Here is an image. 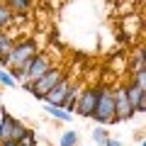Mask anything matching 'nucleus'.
Listing matches in <instances>:
<instances>
[{
	"label": "nucleus",
	"instance_id": "nucleus-1",
	"mask_svg": "<svg viewBox=\"0 0 146 146\" xmlns=\"http://www.w3.org/2000/svg\"><path fill=\"white\" fill-rule=\"evenodd\" d=\"M36 54H39V42H36L34 36H27V39H20V42L12 44V49L7 51V56L3 58L0 66L7 68V71H17V68H22Z\"/></svg>",
	"mask_w": 146,
	"mask_h": 146
},
{
	"label": "nucleus",
	"instance_id": "nucleus-11",
	"mask_svg": "<svg viewBox=\"0 0 146 146\" xmlns=\"http://www.w3.org/2000/svg\"><path fill=\"white\" fill-rule=\"evenodd\" d=\"M5 7L12 15H25V12H29L32 0H5Z\"/></svg>",
	"mask_w": 146,
	"mask_h": 146
},
{
	"label": "nucleus",
	"instance_id": "nucleus-17",
	"mask_svg": "<svg viewBox=\"0 0 146 146\" xmlns=\"http://www.w3.org/2000/svg\"><path fill=\"white\" fill-rule=\"evenodd\" d=\"M15 15L5 7V3H0V29H7V25H12Z\"/></svg>",
	"mask_w": 146,
	"mask_h": 146
},
{
	"label": "nucleus",
	"instance_id": "nucleus-6",
	"mask_svg": "<svg viewBox=\"0 0 146 146\" xmlns=\"http://www.w3.org/2000/svg\"><path fill=\"white\" fill-rule=\"evenodd\" d=\"M95 102H98V85H88V88L80 90L78 102H76V110H73V112H78L80 117H90L93 110H95Z\"/></svg>",
	"mask_w": 146,
	"mask_h": 146
},
{
	"label": "nucleus",
	"instance_id": "nucleus-22",
	"mask_svg": "<svg viewBox=\"0 0 146 146\" xmlns=\"http://www.w3.org/2000/svg\"><path fill=\"white\" fill-rule=\"evenodd\" d=\"M0 146H17V144H0Z\"/></svg>",
	"mask_w": 146,
	"mask_h": 146
},
{
	"label": "nucleus",
	"instance_id": "nucleus-5",
	"mask_svg": "<svg viewBox=\"0 0 146 146\" xmlns=\"http://www.w3.org/2000/svg\"><path fill=\"white\" fill-rule=\"evenodd\" d=\"M112 95H115V122H127L136 115L134 110H131L129 100H127V90L124 85H117L112 88Z\"/></svg>",
	"mask_w": 146,
	"mask_h": 146
},
{
	"label": "nucleus",
	"instance_id": "nucleus-10",
	"mask_svg": "<svg viewBox=\"0 0 146 146\" xmlns=\"http://www.w3.org/2000/svg\"><path fill=\"white\" fill-rule=\"evenodd\" d=\"M44 112H46L49 117H54V119H58V122H71L73 119V112H66V110L58 107V105H46L44 102Z\"/></svg>",
	"mask_w": 146,
	"mask_h": 146
},
{
	"label": "nucleus",
	"instance_id": "nucleus-16",
	"mask_svg": "<svg viewBox=\"0 0 146 146\" xmlns=\"http://www.w3.org/2000/svg\"><path fill=\"white\" fill-rule=\"evenodd\" d=\"M0 85H3V88H17L15 76H12L7 68H3V66H0Z\"/></svg>",
	"mask_w": 146,
	"mask_h": 146
},
{
	"label": "nucleus",
	"instance_id": "nucleus-20",
	"mask_svg": "<svg viewBox=\"0 0 146 146\" xmlns=\"http://www.w3.org/2000/svg\"><path fill=\"white\" fill-rule=\"evenodd\" d=\"M107 146H122V141H119V139H112V136H110V139H107Z\"/></svg>",
	"mask_w": 146,
	"mask_h": 146
},
{
	"label": "nucleus",
	"instance_id": "nucleus-8",
	"mask_svg": "<svg viewBox=\"0 0 146 146\" xmlns=\"http://www.w3.org/2000/svg\"><path fill=\"white\" fill-rule=\"evenodd\" d=\"M124 90H127V100H129L131 110H134L136 115L146 112V88H139V85H134V83H127Z\"/></svg>",
	"mask_w": 146,
	"mask_h": 146
},
{
	"label": "nucleus",
	"instance_id": "nucleus-7",
	"mask_svg": "<svg viewBox=\"0 0 146 146\" xmlns=\"http://www.w3.org/2000/svg\"><path fill=\"white\" fill-rule=\"evenodd\" d=\"M71 83H73V78L66 73V76H63V78L58 80V83L54 85V88L49 90L46 95H44V100H42V102H46V105H58V107H61V105H63V98H66L68 88H71Z\"/></svg>",
	"mask_w": 146,
	"mask_h": 146
},
{
	"label": "nucleus",
	"instance_id": "nucleus-12",
	"mask_svg": "<svg viewBox=\"0 0 146 146\" xmlns=\"http://www.w3.org/2000/svg\"><path fill=\"white\" fill-rule=\"evenodd\" d=\"M141 68H146V51L144 46H136L131 54V71H141Z\"/></svg>",
	"mask_w": 146,
	"mask_h": 146
},
{
	"label": "nucleus",
	"instance_id": "nucleus-2",
	"mask_svg": "<svg viewBox=\"0 0 146 146\" xmlns=\"http://www.w3.org/2000/svg\"><path fill=\"white\" fill-rule=\"evenodd\" d=\"M93 117L98 124H115V95L110 85H98V102H95Z\"/></svg>",
	"mask_w": 146,
	"mask_h": 146
},
{
	"label": "nucleus",
	"instance_id": "nucleus-4",
	"mask_svg": "<svg viewBox=\"0 0 146 146\" xmlns=\"http://www.w3.org/2000/svg\"><path fill=\"white\" fill-rule=\"evenodd\" d=\"M25 129L27 127L22 124L17 117L7 115V112L0 115V144H17L20 136L25 134Z\"/></svg>",
	"mask_w": 146,
	"mask_h": 146
},
{
	"label": "nucleus",
	"instance_id": "nucleus-14",
	"mask_svg": "<svg viewBox=\"0 0 146 146\" xmlns=\"http://www.w3.org/2000/svg\"><path fill=\"white\" fill-rule=\"evenodd\" d=\"M78 131L76 129H68V131H61V136H58V146H76L78 144Z\"/></svg>",
	"mask_w": 146,
	"mask_h": 146
},
{
	"label": "nucleus",
	"instance_id": "nucleus-23",
	"mask_svg": "<svg viewBox=\"0 0 146 146\" xmlns=\"http://www.w3.org/2000/svg\"><path fill=\"white\" fill-rule=\"evenodd\" d=\"M3 112H5V110H3V105H0V115H3Z\"/></svg>",
	"mask_w": 146,
	"mask_h": 146
},
{
	"label": "nucleus",
	"instance_id": "nucleus-19",
	"mask_svg": "<svg viewBox=\"0 0 146 146\" xmlns=\"http://www.w3.org/2000/svg\"><path fill=\"white\" fill-rule=\"evenodd\" d=\"M129 83L139 85V88H146V68H141V71H131V80Z\"/></svg>",
	"mask_w": 146,
	"mask_h": 146
},
{
	"label": "nucleus",
	"instance_id": "nucleus-3",
	"mask_svg": "<svg viewBox=\"0 0 146 146\" xmlns=\"http://www.w3.org/2000/svg\"><path fill=\"white\" fill-rule=\"evenodd\" d=\"M63 76H66V71H63V68L51 66L46 73H44V76H39L36 80H32V85H29V93L34 95L36 100H44V95H46L49 90H51L54 85H56L58 80L63 78Z\"/></svg>",
	"mask_w": 146,
	"mask_h": 146
},
{
	"label": "nucleus",
	"instance_id": "nucleus-9",
	"mask_svg": "<svg viewBox=\"0 0 146 146\" xmlns=\"http://www.w3.org/2000/svg\"><path fill=\"white\" fill-rule=\"evenodd\" d=\"M80 85L78 83H71V88H68V93H66V98H63V105L61 107L66 110V112H73L76 110V102H78V95H80Z\"/></svg>",
	"mask_w": 146,
	"mask_h": 146
},
{
	"label": "nucleus",
	"instance_id": "nucleus-21",
	"mask_svg": "<svg viewBox=\"0 0 146 146\" xmlns=\"http://www.w3.org/2000/svg\"><path fill=\"white\" fill-rule=\"evenodd\" d=\"M139 146H146V141H144V136H141V139H139Z\"/></svg>",
	"mask_w": 146,
	"mask_h": 146
},
{
	"label": "nucleus",
	"instance_id": "nucleus-15",
	"mask_svg": "<svg viewBox=\"0 0 146 146\" xmlns=\"http://www.w3.org/2000/svg\"><path fill=\"white\" fill-rule=\"evenodd\" d=\"M90 134H93V144H98V146H107V139H110V131L105 129L102 124H100V127H95V129L90 131Z\"/></svg>",
	"mask_w": 146,
	"mask_h": 146
},
{
	"label": "nucleus",
	"instance_id": "nucleus-18",
	"mask_svg": "<svg viewBox=\"0 0 146 146\" xmlns=\"http://www.w3.org/2000/svg\"><path fill=\"white\" fill-rule=\"evenodd\" d=\"M17 146H36V134H34L32 129H25V134L20 136Z\"/></svg>",
	"mask_w": 146,
	"mask_h": 146
},
{
	"label": "nucleus",
	"instance_id": "nucleus-13",
	"mask_svg": "<svg viewBox=\"0 0 146 146\" xmlns=\"http://www.w3.org/2000/svg\"><path fill=\"white\" fill-rule=\"evenodd\" d=\"M12 44H15V39H12L5 29H0V63H3V58L7 56V51L12 49Z\"/></svg>",
	"mask_w": 146,
	"mask_h": 146
}]
</instances>
